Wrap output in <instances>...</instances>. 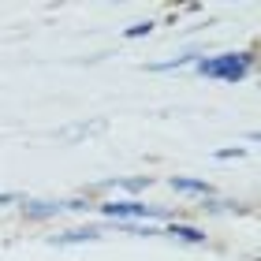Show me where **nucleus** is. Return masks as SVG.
<instances>
[{"instance_id":"obj_3","label":"nucleus","mask_w":261,"mask_h":261,"mask_svg":"<svg viewBox=\"0 0 261 261\" xmlns=\"http://www.w3.org/2000/svg\"><path fill=\"white\" fill-rule=\"evenodd\" d=\"M153 187H157V175H109V179L86 183L79 194H86L90 201H101V198H146Z\"/></svg>"},{"instance_id":"obj_7","label":"nucleus","mask_w":261,"mask_h":261,"mask_svg":"<svg viewBox=\"0 0 261 261\" xmlns=\"http://www.w3.org/2000/svg\"><path fill=\"white\" fill-rule=\"evenodd\" d=\"M198 53H201V49H183V53L168 56V60L146 64V71H149V75H179V71H191V64L198 60Z\"/></svg>"},{"instance_id":"obj_10","label":"nucleus","mask_w":261,"mask_h":261,"mask_svg":"<svg viewBox=\"0 0 261 261\" xmlns=\"http://www.w3.org/2000/svg\"><path fill=\"white\" fill-rule=\"evenodd\" d=\"M27 191H0V209H15Z\"/></svg>"},{"instance_id":"obj_9","label":"nucleus","mask_w":261,"mask_h":261,"mask_svg":"<svg viewBox=\"0 0 261 261\" xmlns=\"http://www.w3.org/2000/svg\"><path fill=\"white\" fill-rule=\"evenodd\" d=\"M246 153H250L246 146H231V149H217V153H213V161H243Z\"/></svg>"},{"instance_id":"obj_2","label":"nucleus","mask_w":261,"mask_h":261,"mask_svg":"<svg viewBox=\"0 0 261 261\" xmlns=\"http://www.w3.org/2000/svg\"><path fill=\"white\" fill-rule=\"evenodd\" d=\"M15 213H19V220L34 224V228H45V224H67V220H79V217H93V201L86 194H67V198L22 194Z\"/></svg>"},{"instance_id":"obj_8","label":"nucleus","mask_w":261,"mask_h":261,"mask_svg":"<svg viewBox=\"0 0 261 261\" xmlns=\"http://www.w3.org/2000/svg\"><path fill=\"white\" fill-rule=\"evenodd\" d=\"M157 27H161L157 19H138V22H130V27L120 30V38H123V41H142V38H153Z\"/></svg>"},{"instance_id":"obj_6","label":"nucleus","mask_w":261,"mask_h":261,"mask_svg":"<svg viewBox=\"0 0 261 261\" xmlns=\"http://www.w3.org/2000/svg\"><path fill=\"white\" fill-rule=\"evenodd\" d=\"M161 239H172V243H179V246L201 250V246H209V231L201 228L198 220H191V217H175V220H168L161 228Z\"/></svg>"},{"instance_id":"obj_5","label":"nucleus","mask_w":261,"mask_h":261,"mask_svg":"<svg viewBox=\"0 0 261 261\" xmlns=\"http://www.w3.org/2000/svg\"><path fill=\"white\" fill-rule=\"evenodd\" d=\"M164 187H168V191L179 198V201L194 205V209H201V205H209V201L224 198L220 187L213 183V179H205V175H191V172H175V175H168V179H164Z\"/></svg>"},{"instance_id":"obj_1","label":"nucleus","mask_w":261,"mask_h":261,"mask_svg":"<svg viewBox=\"0 0 261 261\" xmlns=\"http://www.w3.org/2000/svg\"><path fill=\"white\" fill-rule=\"evenodd\" d=\"M191 75L213 86H243L257 75V49H201L191 64Z\"/></svg>"},{"instance_id":"obj_4","label":"nucleus","mask_w":261,"mask_h":261,"mask_svg":"<svg viewBox=\"0 0 261 261\" xmlns=\"http://www.w3.org/2000/svg\"><path fill=\"white\" fill-rule=\"evenodd\" d=\"M109 235V224H101L97 217H79L67 224H56V231L49 235V246L56 250H75V246H93Z\"/></svg>"}]
</instances>
